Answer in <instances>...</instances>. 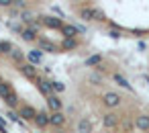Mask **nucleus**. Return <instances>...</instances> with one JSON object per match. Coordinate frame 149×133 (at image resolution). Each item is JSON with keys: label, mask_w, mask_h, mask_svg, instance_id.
<instances>
[{"label": "nucleus", "mask_w": 149, "mask_h": 133, "mask_svg": "<svg viewBox=\"0 0 149 133\" xmlns=\"http://www.w3.org/2000/svg\"><path fill=\"white\" fill-rule=\"evenodd\" d=\"M13 51V45L8 41H0V53H10Z\"/></svg>", "instance_id": "4be33fe9"}, {"label": "nucleus", "mask_w": 149, "mask_h": 133, "mask_svg": "<svg viewBox=\"0 0 149 133\" xmlns=\"http://www.w3.org/2000/svg\"><path fill=\"white\" fill-rule=\"evenodd\" d=\"M21 37H23L25 41H35V39H37V33L31 31V29H23V31H21Z\"/></svg>", "instance_id": "a211bd4d"}, {"label": "nucleus", "mask_w": 149, "mask_h": 133, "mask_svg": "<svg viewBox=\"0 0 149 133\" xmlns=\"http://www.w3.org/2000/svg\"><path fill=\"white\" fill-rule=\"evenodd\" d=\"M13 4H17L19 8H25V6H27V2H25V0H13Z\"/></svg>", "instance_id": "cd10ccee"}, {"label": "nucleus", "mask_w": 149, "mask_h": 133, "mask_svg": "<svg viewBox=\"0 0 149 133\" xmlns=\"http://www.w3.org/2000/svg\"><path fill=\"white\" fill-rule=\"evenodd\" d=\"M102 102H104V106H108V108H116V106L123 102V98H120L116 92L108 90V92H104V94H102Z\"/></svg>", "instance_id": "f03ea898"}, {"label": "nucleus", "mask_w": 149, "mask_h": 133, "mask_svg": "<svg viewBox=\"0 0 149 133\" xmlns=\"http://www.w3.org/2000/svg\"><path fill=\"white\" fill-rule=\"evenodd\" d=\"M21 72H23L29 80H37V78H39V76H37V68L31 66V64H21Z\"/></svg>", "instance_id": "0eeeda50"}, {"label": "nucleus", "mask_w": 149, "mask_h": 133, "mask_svg": "<svg viewBox=\"0 0 149 133\" xmlns=\"http://www.w3.org/2000/svg\"><path fill=\"white\" fill-rule=\"evenodd\" d=\"M19 115H21L23 119H27V121H33V119H35V115H37V111H35L33 106H29V104H25V106H21V111H19Z\"/></svg>", "instance_id": "1a4fd4ad"}, {"label": "nucleus", "mask_w": 149, "mask_h": 133, "mask_svg": "<svg viewBox=\"0 0 149 133\" xmlns=\"http://www.w3.org/2000/svg\"><path fill=\"white\" fill-rule=\"evenodd\" d=\"M135 125H137V129H141V131H149V115H139V117L135 119Z\"/></svg>", "instance_id": "ddd939ff"}, {"label": "nucleus", "mask_w": 149, "mask_h": 133, "mask_svg": "<svg viewBox=\"0 0 149 133\" xmlns=\"http://www.w3.org/2000/svg\"><path fill=\"white\" fill-rule=\"evenodd\" d=\"M63 88H65V86H63L61 82H51V90H55V92H63Z\"/></svg>", "instance_id": "393cba45"}, {"label": "nucleus", "mask_w": 149, "mask_h": 133, "mask_svg": "<svg viewBox=\"0 0 149 133\" xmlns=\"http://www.w3.org/2000/svg\"><path fill=\"white\" fill-rule=\"evenodd\" d=\"M33 121L37 123V127H47L49 125V115L47 113H37Z\"/></svg>", "instance_id": "2eb2a0df"}, {"label": "nucleus", "mask_w": 149, "mask_h": 133, "mask_svg": "<svg viewBox=\"0 0 149 133\" xmlns=\"http://www.w3.org/2000/svg\"><path fill=\"white\" fill-rule=\"evenodd\" d=\"M0 96L4 98V102H6L8 106H17V104H19L17 92H15V90H13V86H10V84H6V82H0Z\"/></svg>", "instance_id": "f257e3e1"}, {"label": "nucleus", "mask_w": 149, "mask_h": 133, "mask_svg": "<svg viewBox=\"0 0 149 133\" xmlns=\"http://www.w3.org/2000/svg\"><path fill=\"white\" fill-rule=\"evenodd\" d=\"M27 57H29V64H31V66H37V64H41V60H43V51L33 49V51L27 53Z\"/></svg>", "instance_id": "9d476101"}, {"label": "nucleus", "mask_w": 149, "mask_h": 133, "mask_svg": "<svg viewBox=\"0 0 149 133\" xmlns=\"http://www.w3.org/2000/svg\"><path fill=\"white\" fill-rule=\"evenodd\" d=\"M78 133H92V123L88 119H80L78 123Z\"/></svg>", "instance_id": "dca6fc26"}, {"label": "nucleus", "mask_w": 149, "mask_h": 133, "mask_svg": "<svg viewBox=\"0 0 149 133\" xmlns=\"http://www.w3.org/2000/svg\"><path fill=\"white\" fill-rule=\"evenodd\" d=\"M108 35H110L112 39H118V37H120V29H118V31H116V29H110V33H108Z\"/></svg>", "instance_id": "a878e982"}, {"label": "nucleus", "mask_w": 149, "mask_h": 133, "mask_svg": "<svg viewBox=\"0 0 149 133\" xmlns=\"http://www.w3.org/2000/svg\"><path fill=\"white\" fill-rule=\"evenodd\" d=\"M10 55H13V60H15L17 64H21V62H23V53H21V49H15V47H13Z\"/></svg>", "instance_id": "5701e85b"}, {"label": "nucleus", "mask_w": 149, "mask_h": 133, "mask_svg": "<svg viewBox=\"0 0 149 133\" xmlns=\"http://www.w3.org/2000/svg\"><path fill=\"white\" fill-rule=\"evenodd\" d=\"M100 64H102V55H100V53H94V55L86 57V62H84L86 68H98Z\"/></svg>", "instance_id": "9b49d317"}, {"label": "nucleus", "mask_w": 149, "mask_h": 133, "mask_svg": "<svg viewBox=\"0 0 149 133\" xmlns=\"http://www.w3.org/2000/svg\"><path fill=\"white\" fill-rule=\"evenodd\" d=\"M0 82H2V80H0Z\"/></svg>", "instance_id": "7c9ffc66"}, {"label": "nucleus", "mask_w": 149, "mask_h": 133, "mask_svg": "<svg viewBox=\"0 0 149 133\" xmlns=\"http://www.w3.org/2000/svg\"><path fill=\"white\" fill-rule=\"evenodd\" d=\"M114 82L118 84V86H123V88H127V90H133V86L127 82V78L125 76H120V74H114Z\"/></svg>", "instance_id": "f3484780"}, {"label": "nucleus", "mask_w": 149, "mask_h": 133, "mask_svg": "<svg viewBox=\"0 0 149 133\" xmlns=\"http://www.w3.org/2000/svg\"><path fill=\"white\" fill-rule=\"evenodd\" d=\"M92 21H100V23H102V21H106V17H104V13H102V10L94 8V10H92Z\"/></svg>", "instance_id": "412c9836"}, {"label": "nucleus", "mask_w": 149, "mask_h": 133, "mask_svg": "<svg viewBox=\"0 0 149 133\" xmlns=\"http://www.w3.org/2000/svg\"><path fill=\"white\" fill-rule=\"evenodd\" d=\"M88 80H90V82H92L94 86H100V84H102V78H100L98 74H92V76H90Z\"/></svg>", "instance_id": "b1692460"}, {"label": "nucleus", "mask_w": 149, "mask_h": 133, "mask_svg": "<svg viewBox=\"0 0 149 133\" xmlns=\"http://www.w3.org/2000/svg\"><path fill=\"white\" fill-rule=\"evenodd\" d=\"M102 123H104L106 129H112V127L118 125V115H116V113H106V115L102 117Z\"/></svg>", "instance_id": "423d86ee"}, {"label": "nucleus", "mask_w": 149, "mask_h": 133, "mask_svg": "<svg viewBox=\"0 0 149 133\" xmlns=\"http://www.w3.org/2000/svg\"><path fill=\"white\" fill-rule=\"evenodd\" d=\"M35 82H37V88L41 90V94H45V96H51V94H53V90H51V82H49V80H45V78H37Z\"/></svg>", "instance_id": "20e7f679"}, {"label": "nucleus", "mask_w": 149, "mask_h": 133, "mask_svg": "<svg viewBox=\"0 0 149 133\" xmlns=\"http://www.w3.org/2000/svg\"><path fill=\"white\" fill-rule=\"evenodd\" d=\"M21 17H23V21H25V23H31V21H33V17H31V13H23Z\"/></svg>", "instance_id": "bb28decb"}, {"label": "nucleus", "mask_w": 149, "mask_h": 133, "mask_svg": "<svg viewBox=\"0 0 149 133\" xmlns=\"http://www.w3.org/2000/svg\"><path fill=\"white\" fill-rule=\"evenodd\" d=\"M74 2H80V0H74Z\"/></svg>", "instance_id": "c756f323"}, {"label": "nucleus", "mask_w": 149, "mask_h": 133, "mask_svg": "<svg viewBox=\"0 0 149 133\" xmlns=\"http://www.w3.org/2000/svg\"><path fill=\"white\" fill-rule=\"evenodd\" d=\"M47 104H49V108H51L53 113H59V111H61V100H59V96H55V94L47 96Z\"/></svg>", "instance_id": "f8f14e48"}, {"label": "nucleus", "mask_w": 149, "mask_h": 133, "mask_svg": "<svg viewBox=\"0 0 149 133\" xmlns=\"http://www.w3.org/2000/svg\"><path fill=\"white\" fill-rule=\"evenodd\" d=\"M61 33H63V37H65V39H76L78 29H76L74 25H63V27H61Z\"/></svg>", "instance_id": "4468645a"}, {"label": "nucleus", "mask_w": 149, "mask_h": 133, "mask_svg": "<svg viewBox=\"0 0 149 133\" xmlns=\"http://www.w3.org/2000/svg\"><path fill=\"white\" fill-rule=\"evenodd\" d=\"M59 47H61L63 51H68V49H76V47H78V41H76V39H63V43H61Z\"/></svg>", "instance_id": "6ab92c4d"}, {"label": "nucleus", "mask_w": 149, "mask_h": 133, "mask_svg": "<svg viewBox=\"0 0 149 133\" xmlns=\"http://www.w3.org/2000/svg\"><path fill=\"white\" fill-rule=\"evenodd\" d=\"M13 0H0V6H10Z\"/></svg>", "instance_id": "c85d7f7f"}, {"label": "nucleus", "mask_w": 149, "mask_h": 133, "mask_svg": "<svg viewBox=\"0 0 149 133\" xmlns=\"http://www.w3.org/2000/svg\"><path fill=\"white\" fill-rule=\"evenodd\" d=\"M37 45H39V51H51V53H55V51L59 49L55 43H51V41H45V39H39V41H37Z\"/></svg>", "instance_id": "6e6552de"}, {"label": "nucleus", "mask_w": 149, "mask_h": 133, "mask_svg": "<svg viewBox=\"0 0 149 133\" xmlns=\"http://www.w3.org/2000/svg\"><path fill=\"white\" fill-rule=\"evenodd\" d=\"M49 125H53V127H63L65 125V115L59 111V113H51L49 115Z\"/></svg>", "instance_id": "39448f33"}, {"label": "nucleus", "mask_w": 149, "mask_h": 133, "mask_svg": "<svg viewBox=\"0 0 149 133\" xmlns=\"http://www.w3.org/2000/svg\"><path fill=\"white\" fill-rule=\"evenodd\" d=\"M92 10H94V8H88V6L82 8V10H80V19H84V21H92Z\"/></svg>", "instance_id": "aec40b11"}, {"label": "nucleus", "mask_w": 149, "mask_h": 133, "mask_svg": "<svg viewBox=\"0 0 149 133\" xmlns=\"http://www.w3.org/2000/svg\"><path fill=\"white\" fill-rule=\"evenodd\" d=\"M39 23L45 25V27H49V29H59V31L63 27L61 19H57V17H39Z\"/></svg>", "instance_id": "7ed1b4c3"}]
</instances>
